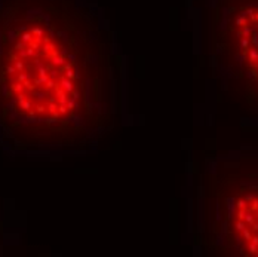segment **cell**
<instances>
[{
	"mask_svg": "<svg viewBox=\"0 0 258 257\" xmlns=\"http://www.w3.org/2000/svg\"><path fill=\"white\" fill-rule=\"evenodd\" d=\"M205 244L258 257V159L218 165L203 187Z\"/></svg>",
	"mask_w": 258,
	"mask_h": 257,
	"instance_id": "cell-2",
	"label": "cell"
},
{
	"mask_svg": "<svg viewBox=\"0 0 258 257\" xmlns=\"http://www.w3.org/2000/svg\"><path fill=\"white\" fill-rule=\"evenodd\" d=\"M212 54L227 86L258 110V0H215Z\"/></svg>",
	"mask_w": 258,
	"mask_h": 257,
	"instance_id": "cell-3",
	"label": "cell"
},
{
	"mask_svg": "<svg viewBox=\"0 0 258 257\" xmlns=\"http://www.w3.org/2000/svg\"><path fill=\"white\" fill-rule=\"evenodd\" d=\"M120 61L88 0H0V134L18 149L96 146L120 108Z\"/></svg>",
	"mask_w": 258,
	"mask_h": 257,
	"instance_id": "cell-1",
	"label": "cell"
}]
</instances>
